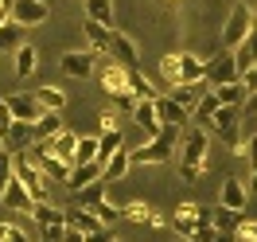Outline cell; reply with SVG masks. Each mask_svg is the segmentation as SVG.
Wrapping results in <instances>:
<instances>
[{
    "label": "cell",
    "instance_id": "f6af8a7d",
    "mask_svg": "<svg viewBox=\"0 0 257 242\" xmlns=\"http://www.w3.org/2000/svg\"><path fill=\"white\" fill-rule=\"evenodd\" d=\"M238 78H241V86H245V94H253V90H257V63L249 66V70H241Z\"/></svg>",
    "mask_w": 257,
    "mask_h": 242
},
{
    "label": "cell",
    "instance_id": "7dc6e473",
    "mask_svg": "<svg viewBox=\"0 0 257 242\" xmlns=\"http://www.w3.org/2000/svg\"><path fill=\"white\" fill-rule=\"evenodd\" d=\"M86 242H113V226H97L94 234H86Z\"/></svg>",
    "mask_w": 257,
    "mask_h": 242
},
{
    "label": "cell",
    "instance_id": "52a82bcc",
    "mask_svg": "<svg viewBox=\"0 0 257 242\" xmlns=\"http://www.w3.org/2000/svg\"><path fill=\"white\" fill-rule=\"evenodd\" d=\"M74 145H78V133L59 129L55 137H47V141H35V152H51V156H59V160L74 164Z\"/></svg>",
    "mask_w": 257,
    "mask_h": 242
},
{
    "label": "cell",
    "instance_id": "44dd1931",
    "mask_svg": "<svg viewBox=\"0 0 257 242\" xmlns=\"http://www.w3.org/2000/svg\"><path fill=\"white\" fill-rule=\"evenodd\" d=\"M101 86H105V94H109V98H121L128 90L125 66H121V63H109V66H105V74H101Z\"/></svg>",
    "mask_w": 257,
    "mask_h": 242
},
{
    "label": "cell",
    "instance_id": "ba28073f",
    "mask_svg": "<svg viewBox=\"0 0 257 242\" xmlns=\"http://www.w3.org/2000/svg\"><path fill=\"white\" fill-rule=\"evenodd\" d=\"M152 106H156L160 125H179V129H183V125L191 121V110H183V106H179L172 94H156V98H152Z\"/></svg>",
    "mask_w": 257,
    "mask_h": 242
},
{
    "label": "cell",
    "instance_id": "484cf974",
    "mask_svg": "<svg viewBox=\"0 0 257 242\" xmlns=\"http://www.w3.org/2000/svg\"><path fill=\"white\" fill-rule=\"evenodd\" d=\"M66 223H70V226H78L82 234H94L97 226H101V219H97L90 207H74V211H66Z\"/></svg>",
    "mask_w": 257,
    "mask_h": 242
},
{
    "label": "cell",
    "instance_id": "4dcf8cb0",
    "mask_svg": "<svg viewBox=\"0 0 257 242\" xmlns=\"http://www.w3.org/2000/svg\"><path fill=\"white\" fill-rule=\"evenodd\" d=\"M86 16L101 20L105 28H117V20H113V0H86Z\"/></svg>",
    "mask_w": 257,
    "mask_h": 242
},
{
    "label": "cell",
    "instance_id": "f1b7e54d",
    "mask_svg": "<svg viewBox=\"0 0 257 242\" xmlns=\"http://www.w3.org/2000/svg\"><path fill=\"white\" fill-rule=\"evenodd\" d=\"M214 94H218V102H222V106H241V102H245V86H241V78H234V82L214 86Z\"/></svg>",
    "mask_w": 257,
    "mask_h": 242
},
{
    "label": "cell",
    "instance_id": "3957f363",
    "mask_svg": "<svg viewBox=\"0 0 257 242\" xmlns=\"http://www.w3.org/2000/svg\"><path fill=\"white\" fill-rule=\"evenodd\" d=\"M12 176L28 188V195L32 199H47V184H43V168H35V164H28V156H16L12 152Z\"/></svg>",
    "mask_w": 257,
    "mask_h": 242
},
{
    "label": "cell",
    "instance_id": "74e56055",
    "mask_svg": "<svg viewBox=\"0 0 257 242\" xmlns=\"http://www.w3.org/2000/svg\"><path fill=\"white\" fill-rule=\"evenodd\" d=\"M172 98H176L183 110H195V102H199V94H195V82H176Z\"/></svg>",
    "mask_w": 257,
    "mask_h": 242
},
{
    "label": "cell",
    "instance_id": "cb8c5ba5",
    "mask_svg": "<svg viewBox=\"0 0 257 242\" xmlns=\"http://www.w3.org/2000/svg\"><path fill=\"white\" fill-rule=\"evenodd\" d=\"M218 106H222V102H218V94H214V90L195 102V121H199L207 133H210V121H214V110H218Z\"/></svg>",
    "mask_w": 257,
    "mask_h": 242
},
{
    "label": "cell",
    "instance_id": "30bf717a",
    "mask_svg": "<svg viewBox=\"0 0 257 242\" xmlns=\"http://www.w3.org/2000/svg\"><path fill=\"white\" fill-rule=\"evenodd\" d=\"M109 59L113 63H121V66H137L141 63V55H137V43H133V39H128V35H121L117 32V28H113V35H109Z\"/></svg>",
    "mask_w": 257,
    "mask_h": 242
},
{
    "label": "cell",
    "instance_id": "9f6ffc18",
    "mask_svg": "<svg viewBox=\"0 0 257 242\" xmlns=\"http://www.w3.org/2000/svg\"><path fill=\"white\" fill-rule=\"evenodd\" d=\"M253 28H257V16H253Z\"/></svg>",
    "mask_w": 257,
    "mask_h": 242
},
{
    "label": "cell",
    "instance_id": "bcb514c9",
    "mask_svg": "<svg viewBox=\"0 0 257 242\" xmlns=\"http://www.w3.org/2000/svg\"><path fill=\"white\" fill-rule=\"evenodd\" d=\"M8 125H12V110H8V102L0 98V137L8 133Z\"/></svg>",
    "mask_w": 257,
    "mask_h": 242
},
{
    "label": "cell",
    "instance_id": "7402d4cb",
    "mask_svg": "<svg viewBox=\"0 0 257 242\" xmlns=\"http://www.w3.org/2000/svg\"><path fill=\"white\" fill-rule=\"evenodd\" d=\"M32 219L39 226H51V223H66V211L55 207V203H47V199H35L32 203Z\"/></svg>",
    "mask_w": 257,
    "mask_h": 242
},
{
    "label": "cell",
    "instance_id": "9c48e42d",
    "mask_svg": "<svg viewBox=\"0 0 257 242\" xmlns=\"http://www.w3.org/2000/svg\"><path fill=\"white\" fill-rule=\"evenodd\" d=\"M172 148L176 145H168L164 137H148V145L128 148V156H133V164H164L168 156H172Z\"/></svg>",
    "mask_w": 257,
    "mask_h": 242
},
{
    "label": "cell",
    "instance_id": "f5cc1de1",
    "mask_svg": "<svg viewBox=\"0 0 257 242\" xmlns=\"http://www.w3.org/2000/svg\"><path fill=\"white\" fill-rule=\"evenodd\" d=\"M0 24H8V0H0Z\"/></svg>",
    "mask_w": 257,
    "mask_h": 242
},
{
    "label": "cell",
    "instance_id": "c3c4849f",
    "mask_svg": "<svg viewBox=\"0 0 257 242\" xmlns=\"http://www.w3.org/2000/svg\"><path fill=\"white\" fill-rule=\"evenodd\" d=\"M63 242H86V234H82L78 226H70V223H66V230H63Z\"/></svg>",
    "mask_w": 257,
    "mask_h": 242
},
{
    "label": "cell",
    "instance_id": "83f0119b",
    "mask_svg": "<svg viewBox=\"0 0 257 242\" xmlns=\"http://www.w3.org/2000/svg\"><path fill=\"white\" fill-rule=\"evenodd\" d=\"M241 219H245V211H234V207H226V203L214 207V230H238Z\"/></svg>",
    "mask_w": 257,
    "mask_h": 242
},
{
    "label": "cell",
    "instance_id": "db71d44e",
    "mask_svg": "<svg viewBox=\"0 0 257 242\" xmlns=\"http://www.w3.org/2000/svg\"><path fill=\"white\" fill-rule=\"evenodd\" d=\"M249 195H257V164H253V180H249V188H245Z\"/></svg>",
    "mask_w": 257,
    "mask_h": 242
},
{
    "label": "cell",
    "instance_id": "e0dca14e",
    "mask_svg": "<svg viewBox=\"0 0 257 242\" xmlns=\"http://www.w3.org/2000/svg\"><path fill=\"white\" fill-rule=\"evenodd\" d=\"M0 141H4L8 152H20V148L32 141V121H16V117H12V125H8V133H4Z\"/></svg>",
    "mask_w": 257,
    "mask_h": 242
},
{
    "label": "cell",
    "instance_id": "e575fe53",
    "mask_svg": "<svg viewBox=\"0 0 257 242\" xmlns=\"http://www.w3.org/2000/svg\"><path fill=\"white\" fill-rule=\"evenodd\" d=\"M125 82H128V90H133L137 98H156V90L148 86V78L137 70V66H125Z\"/></svg>",
    "mask_w": 257,
    "mask_h": 242
},
{
    "label": "cell",
    "instance_id": "ac0fdd59",
    "mask_svg": "<svg viewBox=\"0 0 257 242\" xmlns=\"http://www.w3.org/2000/svg\"><path fill=\"white\" fill-rule=\"evenodd\" d=\"M59 129H63L59 110H43L39 117H35V125H32V141H47V137H55Z\"/></svg>",
    "mask_w": 257,
    "mask_h": 242
},
{
    "label": "cell",
    "instance_id": "7bdbcfd3",
    "mask_svg": "<svg viewBox=\"0 0 257 242\" xmlns=\"http://www.w3.org/2000/svg\"><path fill=\"white\" fill-rule=\"evenodd\" d=\"M0 242H28V234H24L20 226H8V223H0Z\"/></svg>",
    "mask_w": 257,
    "mask_h": 242
},
{
    "label": "cell",
    "instance_id": "836d02e7",
    "mask_svg": "<svg viewBox=\"0 0 257 242\" xmlns=\"http://www.w3.org/2000/svg\"><path fill=\"white\" fill-rule=\"evenodd\" d=\"M20 43H24V28H20L16 20L0 24V51H16Z\"/></svg>",
    "mask_w": 257,
    "mask_h": 242
},
{
    "label": "cell",
    "instance_id": "b9f144b4",
    "mask_svg": "<svg viewBox=\"0 0 257 242\" xmlns=\"http://www.w3.org/2000/svg\"><path fill=\"white\" fill-rule=\"evenodd\" d=\"M8 180H12V152L0 148V192L8 188Z\"/></svg>",
    "mask_w": 257,
    "mask_h": 242
},
{
    "label": "cell",
    "instance_id": "1f68e13d",
    "mask_svg": "<svg viewBox=\"0 0 257 242\" xmlns=\"http://www.w3.org/2000/svg\"><path fill=\"white\" fill-rule=\"evenodd\" d=\"M32 94H35V102H39L43 110H59L63 113V106H66V94L55 90V86H39V90H32Z\"/></svg>",
    "mask_w": 257,
    "mask_h": 242
},
{
    "label": "cell",
    "instance_id": "816d5d0a",
    "mask_svg": "<svg viewBox=\"0 0 257 242\" xmlns=\"http://www.w3.org/2000/svg\"><path fill=\"white\" fill-rule=\"evenodd\" d=\"M241 113H257V90H253V94H245V110H241Z\"/></svg>",
    "mask_w": 257,
    "mask_h": 242
},
{
    "label": "cell",
    "instance_id": "60d3db41",
    "mask_svg": "<svg viewBox=\"0 0 257 242\" xmlns=\"http://www.w3.org/2000/svg\"><path fill=\"white\" fill-rule=\"evenodd\" d=\"M234 234H238V242H257V219H241Z\"/></svg>",
    "mask_w": 257,
    "mask_h": 242
},
{
    "label": "cell",
    "instance_id": "7a4b0ae2",
    "mask_svg": "<svg viewBox=\"0 0 257 242\" xmlns=\"http://www.w3.org/2000/svg\"><path fill=\"white\" fill-rule=\"evenodd\" d=\"M249 32H253V12H249V4H234V8H230V20H226V28H222V43L226 47H238Z\"/></svg>",
    "mask_w": 257,
    "mask_h": 242
},
{
    "label": "cell",
    "instance_id": "ab89813d",
    "mask_svg": "<svg viewBox=\"0 0 257 242\" xmlns=\"http://www.w3.org/2000/svg\"><path fill=\"white\" fill-rule=\"evenodd\" d=\"M160 74L168 82H179V55H164V63H160Z\"/></svg>",
    "mask_w": 257,
    "mask_h": 242
},
{
    "label": "cell",
    "instance_id": "f546056e",
    "mask_svg": "<svg viewBox=\"0 0 257 242\" xmlns=\"http://www.w3.org/2000/svg\"><path fill=\"white\" fill-rule=\"evenodd\" d=\"M121 215H125V219H133V223H160V219H156V211L148 207L145 199H133V203H125V207H121Z\"/></svg>",
    "mask_w": 257,
    "mask_h": 242
},
{
    "label": "cell",
    "instance_id": "9a60e30c",
    "mask_svg": "<svg viewBox=\"0 0 257 242\" xmlns=\"http://www.w3.org/2000/svg\"><path fill=\"white\" fill-rule=\"evenodd\" d=\"M128 168H133V156H128V148L121 145L117 152H109V156H105V164H101V180H105V184H109V180H121Z\"/></svg>",
    "mask_w": 257,
    "mask_h": 242
},
{
    "label": "cell",
    "instance_id": "2e32d148",
    "mask_svg": "<svg viewBox=\"0 0 257 242\" xmlns=\"http://www.w3.org/2000/svg\"><path fill=\"white\" fill-rule=\"evenodd\" d=\"M101 176V164L97 160H90V164H70V172H66V188H70V192H78V188H86V184H90V180H97Z\"/></svg>",
    "mask_w": 257,
    "mask_h": 242
},
{
    "label": "cell",
    "instance_id": "8d00e7d4",
    "mask_svg": "<svg viewBox=\"0 0 257 242\" xmlns=\"http://www.w3.org/2000/svg\"><path fill=\"white\" fill-rule=\"evenodd\" d=\"M97 156V137H78L74 145V164H90Z\"/></svg>",
    "mask_w": 257,
    "mask_h": 242
},
{
    "label": "cell",
    "instance_id": "8fae6325",
    "mask_svg": "<svg viewBox=\"0 0 257 242\" xmlns=\"http://www.w3.org/2000/svg\"><path fill=\"white\" fill-rule=\"evenodd\" d=\"M133 121L148 133V137H160V117H156V106H152V98H137V106H133Z\"/></svg>",
    "mask_w": 257,
    "mask_h": 242
},
{
    "label": "cell",
    "instance_id": "603a6c76",
    "mask_svg": "<svg viewBox=\"0 0 257 242\" xmlns=\"http://www.w3.org/2000/svg\"><path fill=\"white\" fill-rule=\"evenodd\" d=\"M179 82H203V59L191 51H179Z\"/></svg>",
    "mask_w": 257,
    "mask_h": 242
},
{
    "label": "cell",
    "instance_id": "d590c367",
    "mask_svg": "<svg viewBox=\"0 0 257 242\" xmlns=\"http://www.w3.org/2000/svg\"><path fill=\"white\" fill-rule=\"evenodd\" d=\"M35 156H39V168H43L47 176H55V180H66V172H70V164H66V160L51 156V152H35Z\"/></svg>",
    "mask_w": 257,
    "mask_h": 242
},
{
    "label": "cell",
    "instance_id": "f907efd6",
    "mask_svg": "<svg viewBox=\"0 0 257 242\" xmlns=\"http://www.w3.org/2000/svg\"><path fill=\"white\" fill-rule=\"evenodd\" d=\"M210 242H238V234H234V230H214Z\"/></svg>",
    "mask_w": 257,
    "mask_h": 242
},
{
    "label": "cell",
    "instance_id": "ffe728a7",
    "mask_svg": "<svg viewBox=\"0 0 257 242\" xmlns=\"http://www.w3.org/2000/svg\"><path fill=\"white\" fill-rule=\"evenodd\" d=\"M82 32H86V39H90V47L94 51H105L109 47V35H113V28H105V24H101V20H82Z\"/></svg>",
    "mask_w": 257,
    "mask_h": 242
},
{
    "label": "cell",
    "instance_id": "7c38bea8",
    "mask_svg": "<svg viewBox=\"0 0 257 242\" xmlns=\"http://www.w3.org/2000/svg\"><path fill=\"white\" fill-rule=\"evenodd\" d=\"M195 226H199V203H183V207H176V215H172V230H176V238H191Z\"/></svg>",
    "mask_w": 257,
    "mask_h": 242
},
{
    "label": "cell",
    "instance_id": "d4e9b609",
    "mask_svg": "<svg viewBox=\"0 0 257 242\" xmlns=\"http://www.w3.org/2000/svg\"><path fill=\"white\" fill-rule=\"evenodd\" d=\"M121 145H125V137H121V129H117V125H113V129H101V137H97V156H94V160L105 164V156H109V152H117Z\"/></svg>",
    "mask_w": 257,
    "mask_h": 242
},
{
    "label": "cell",
    "instance_id": "11a10c76",
    "mask_svg": "<svg viewBox=\"0 0 257 242\" xmlns=\"http://www.w3.org/2000/svg\"><path fill=\"white\" fill-rule=\"evenodd\" d=\"M183 242H199V238H183Z\"/></svg>",
    "mask_w": 257,
    "mask_h": 242
},
{
    "label": "cell",
    "instance_id": "8992f818",
    "mask_svg": "<svg viewBox=\"0 0 257 242\" xmlns=\"http://www.w3.org/2000/svg\"><path fill=\"white\" fill-rule=\"evenodd\" d=\"M234 78H238V63H234V51H222L218 59L203 63V82H210V90H214V86H222V82H234Z\"/></svg>",
    "mask_w": 257,
    "mask_h": 242
},
{
    "label": "cell",
    "instance_id": "6f0895ef",
    "mask_svg": "<svg viewBox=\"0 0 257 242\" xmlns=\"http://www.w3.org/2000/svg\"><path fill=\"white\" fill-rule=\"evenodd\" d=\"M113 242H121V238H113Z\"/></svg>",
    "mask_w": 257,
    "mask_h": 242
},
{
    "label": "cell",
    "instance_id": "6da1fadb",
    "mask_svg": "<svg viewBox=\"0 0 257 242\" xmlns=\"http://www.w3.org/2000/svg\"><path fill=\"white\" fill-rule=\"evenodd\" d=\"M207 148H210V133L199 125L183 137V156H179V176L187 184H199L203 180V164H207Z\"/></svg>",
    "mask_w": 257,
    "mask_h": 242
},
{
    "label": "cell",
    "instance_id": "680465c9",
    "mask_svg": "<svg viewBox=\"0 0 257 242\" xmlns=\"http://www.w3.org/2000/svg\"><path fill=\"white\" fill-rule=\"evenodd\" d=\"M82 4H86V0H82Z\"/></svg>",
    "mask_w": 257,
    "mask_h": 242
},
{
    "label": "cell",
    "instance_id": "5bb4252c",
    "mask_svg": "<svg viewBox=\"0 0 257 242\" xmlns=\"http://www.w3.org/2000/svg\"><path fill=\"white\" fill-rule=\"evenodd\" d=\"M0 203H4V207H12V211H32L35 199L28 195V188H24V184L12 176V180H8V188L0 192Z\"/></svg>",
    "mask_w": 257,
    "mask_h": 242
},
{
    "label": "cell",
    "instance_id": "4fadbf2b",
    "mask_svg": "<svg viewBox=\"0 0 257 242\" xmlns=\"http://www.w3.org/2000/svg\"><path fill=\"white\" fill-rule=\"evenodd\" d=\"M4 102H8V110H12L16 121H32L35 125V117L43 113V106L35 102V94H12V98H4Z\"/></svg>",
    "mask_w": 257,
    "mask_h": 242
},
{
    "label": "cell",
    "instance_id": "681fc988",
    "mask_svg": "<svg viewBox=\"0 0 257 242\" xmlns=\"http://www.w3.org/2000/svg\"><path fill=\"white\" fill-rule=\"evenodd\" d=\"M245 160H249V168L257 164V133L249 137V141H245Z\"/></svg>",
    "mask_w": 257,
    "mask_h": 242
},
{
    "label": "cell",
    "instance_id": "f35d334b",
    "mask_svg": "<svg viewBox=\"0 0 257 242\" xmlns=\"http://www.w3.org/2000/svg\"><path fill=\"white\" fill-rule=\"evenodd\" d=\"M90 211H94L97 219H101V226H113V223H117V219H121V211L113 207L109 199H97V203H94V207H90Z\"/></svg>",
    "mask_w": 257,
    "mask_h": 242
},
{
    "label": "cell",
    "instance_id": "4316f807",
    "mask_svg": "<svg viewBox=\"0 0 257 242\" xmlns=\"http://www.w3.org/2000/svg\"><path fill=\"white\" fill-rule=\"evenodd\" d=\"M74 199H78V207H94L97 199H105V180H101V176L90 180L86 188H78V192H74Z\"/></svg>",
    "mask_w": 257,
    "mask_h": 242
},
{
    "label": "cell",
    "instance_id": "5b68a950",
    "mask_svg": "<svg viewBox=\"0 0 257 242\" xmlns=\"http://www.w3.org/2000/svg\"><path fill=\"white\" fill-rule=\"evenodd\" d=\"M94 66H97V51H63V59H59V70L66 78H90Z\"/></svg>",
    "mask_w": 257,
    "mask_h": 242
},
{
    "label": "cell",
    "instance_id": "91938a15",
    "mask_svg": "<svg viewBox=\"0 0 257 242\" xmlns=\"http://www.w3.org/2000/svg\"><path fill=\"white\" fill-rule=\"evenodd\" d=\"M39 242H43V238H39Z\"/></svg>",
    "mask_w": 257,
    "mask_h": 242
},
{
    "label": "cell",
    "instance_id": "d6a6232c",
    "mask_svg": "<svg viewBox=\"0 0 257 242\" xmlns=\"http://www.w3.org/2000/svg\"><path fill=\"white\" fill-rule=\"evenodd\" d=\"M35 63H39L35 47H32V43H20V47H16V74H20V78H28V74L35 70Z\"/></svg>",
    "mask_w": 257,
    "mask_h": 242
},
{
    "label": "cell",
    "instance_id": "d6986e66",
    "mask_svg": "<svg viewBox=\"0 0 257 242\" xmlns=\"http://www.w3.org/2000/svg\"><path fill=\"white\" fill-rule=\"evenodd\" d=\"M245 199H249V192H245V184H241L238 176H226L222 184V203L234 211H245Z\"/></svg>",
    "mask_w": 257,
    "mask_h": 242
},
{
    "label": "cell",
    "instance_id": "277c9868",
    "mask_svg": "<svg viewBox=\"0 0 257 242\" xmlns=\"http://www.w3.org/2000/svg\"><path fill=\"white\" fill-rule=\"evenodd\" d=\"M51 16L47 0H8V20H16L20 28H35Z\"/></svg>",
    "mask_w": 257,
    "mask_h": 242
},
{
    "label": "cell",
    "instance_id": "ee69618b",
    "mask_svg": "<svg viewBox=\"0 0 257 242\" xmlns=\"http://www.w3.org/2000/svg\"><path fill=\"white\" fill-rule=\"evenodd\" d=\"M63 230H66V223H51V226H39V234H43V242H63Z\"/></svg>",
    "mask_w": 257,
    "mask_h": 242
}]
</instances>
